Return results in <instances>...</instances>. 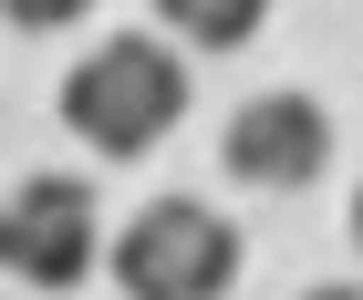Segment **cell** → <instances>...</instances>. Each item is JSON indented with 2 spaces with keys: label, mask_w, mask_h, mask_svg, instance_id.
I'll return each mask as SVG.
<instances>
[{
  "label": "cell",
  "mask_w": 363,
  "mask_h": 300,
  "mask_svg": "<svg viewBox=\"0 0 363 300\" xmlns=\"http://www.w3.org/2000/svg\"><path fill=\"white\" fill-rule=\"evenodd\" d=\"M301 300H363V290H342V279H322V290H301Z\"/></svg>",
  "instance_id": "cell-7"
},
{
  "label": "cell",
  "mask_w": 363,
  "mask_h": 300,
  "mask_svg": "<svg viewBox=\"0 0 363 300\" xmlns=\"http://www.w3.org/2000/svg\"><path fill=\"white\" fill-rule=\"evenodd\" d=\"M156 21H167L187 52H239V42H259L270 0H156Z\"/></svg>",
  "instance_id": "cell-5"
},
{
  "label": "cell",
  "mask_w": 363,
  "mask_h": 300,
  "mask_svg": "<svg viewBox=\"0 0 363 300\" xmlns=\"http://www.w3.org/2000/svg\"><path fill=\"white\" fill-rule=\"evenodd\" d=\"M353 248H363V187H353Z\"/></svg>",
  "instance_id": "cell-8"
},
{
  "label": "cell",
  "mask_w": 363,
  "mask_h": 300,
  "mask_svg": "<svg viewBox=\"0 0 363 300\" xmlns=\"http://www.w3.org/2000/svg\"><path fill=\"white\" fill-rule=\"evenodd\" d=\"M94 259H104V228H94V187L84 176H21L11 207H0V270L21 290H84Z\"/></svg>",
  "instance_id": "cell-3"
},
{
  "label": "cell",
  "mask_w": 363,
  "mask_h": 300,
  "mask_svg": "<svg viewBox=\"0 0 363 300\" xmlns=\"http://www.w3.org/2000/svg\"><path fill=\"white\" fill-rule=\"evenodd\" d=\"M218 166L239 176V187H311L322 166H333V114L311 104V93H250V104L228 114V135H218Z\"/></svg>",
  "instance_id": "cell-4"
},
{
  "label": "cell",
  "mask_w": 363,
  "mask_h": 300,
  "mask_svg": "<svg viewBox=\"0 0 363 300\" xmlns=\"http://www.w3.org/2000/svg\"><path fill=\"white\" fill-rule=\"evenodd\" d=\"M62 125L94 145L104 166H135L156 156V145L187 125V62H177V42H156V31H114V42H94L73 73H62Z\"/></svg>",
  "instance_id": "cell-1"
},
{
  "label": "cell",
  "mask_w": 363,
  "mask_h": 300,
  "mask_svg": "<svg viewBox=\"0 0 363 300\" xmlns=\"http://www.w3.org/2000/svg\"><path fill=\"white\" fill-rule=\"evenodd\" d=\"M84 11H94V0H0V21H11V31H73Z\"/></svg>",
  "instance_id": "cell-6"
},
{
  "label": "cell",
  "mask_w": 363,
  "mask_h": 300,
  "mask_svg": "<svg viewBox=\"0 0 363 300\" xmlns=\"http://www.w3.org/2000/svg\"><path fill=\"white\" fill-rule=\"evenodd\" d=\"M239 228L208 197H145L135 218L104 238V270L125 300H228L239 290Z\"/></svg>",
  "instance_id": "cell-2"
}]
</instances>
